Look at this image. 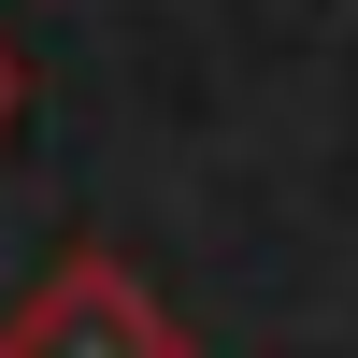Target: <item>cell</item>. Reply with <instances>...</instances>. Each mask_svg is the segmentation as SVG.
Returning a JSON list of instances; mask_svg holds the SVG:
<instances>
[{
    "instance_id": "cell-1",
    "label": "cell",
    "mask_w": 358,
    "mask_h": 358,
    "mask_svg": "<svg viewBox=\"0 0 358 358\" xmlns=\"http://www.w3.org/2000/svg\"><path fill=\"white\" fill-rule=\"evenodd\" d=\"M0 358H187L172 315L143 301L115 258H57V287L29 315H0Z\"/></svg>"
},
{
    "instance_id": "cell-2",
    "label": "cell",
    "mask_w": 358,
    "mask_h": 358,
    "mask_svg": "<svg viewBox=\"0 0 358 358\" xmlns=\"http://www.w3.org/2000/svg\"><path fill=\"white\" fill-rule=\"evenodd\" d=\"M0 115H15V57H0Z\"/></svg>"
}]
</instances>
